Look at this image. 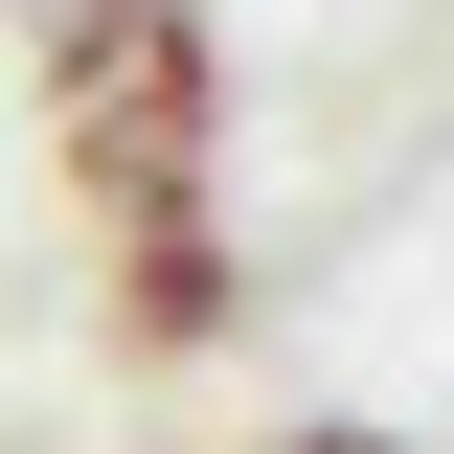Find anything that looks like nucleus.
<instances>
[{"mask_svg":"<svg viewBox=\"0 0 454 454\" xmlns=\"http://www.w3.org/2000/svg\"><path fill=\"white\" fill-rule=\"evenodd\" d=\"M23 114H46V182L91 227V318L114 364H205L250 318V250H227V23L205 0H68L23 46Z\"/></svg>","mask_w":454,"mask_h":454,"instance_id":"nucleus-1","label":"nucleus"},{"mask_svg":"<svg viewBox=\"0 0 454 454\" xmlns=\"http://www.w3.org/2000/svg\"><path fill=\"white\" fill-rule=\"evenodd\" d=\"M273 454H409V432H387V409H318V432H273Z\"/></svg>","mask_w":454,"mask_h":454,"instance_id":"nucleus-2","label":"nucleus"}]
</instances>
